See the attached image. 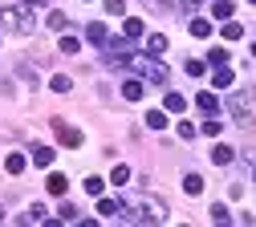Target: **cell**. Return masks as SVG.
I'll return each mask as SVG.
<instances>
[{
  "label": "cell",
  "mask_w": 256,
  "mask_h": 227,
  "mask_svg": "<svg viewBox=\"0 0 256 227\" xmlns=\"http://www.w3.org/2000/svg\"><path fill=\"white\" fill-rule=\"evenodd\" d=\"M122 219L130 223H167V203L154 195H138V199L122 203Z\"/></svg>",
  "instance_id": "obj_1"
},
{
  "label": "cell",
  "mask_w": 256,
  "mask_h": 227,
  "mask_svg": "<svg viewBox=\"0 0 256 227\" xmlns=\"http://www.w3.org/2000/svg\"><path fill=\"white\" fill-rule=\"evenodd\" d=\"M122 65H130V69H134L142 81H154V85H163V81H167V65L158 61V57H150V53H126Z\"/></svg>",
  "instance_id": "obj_2"
},
{
  "label": "cell",
  "mask_w": 256,
  "mask_h": 227,
  "mask_svg": "<svg viewBox=\"0 0 256 227\" xmlns=\"http://www.w3.org/2000/svg\"><path fill=\"white\" fill-rule=\"evenodd\" d=\"M37 20L28 16V8H0V32H16V37H33Z\"/></svg>",
  "instance_id": "obj_3"
},
{
  "label": "cell",
  "mask_w": 256,
  "mask_h": 227,
  "mask_svg": "<svg viewBox=\"0 0 256 227\" xmlns=\"http://www.w3.org/2000/svg\"><path fill=\"white\" fill-rule=\"evenodd\" d=\"M228 110L236 114V122H240V126H256V93H252V89L232 93V97H228Z\"/></svg>",
  "instance_id": "obj_4"
},
{
  "label": "cell",
  "mask_w": 256,
  "mask_h": 227,
  "mask_svg": "<svg viewBox=\"0 0 256 227\" xmlns=\"http://www.w3.org/2000/svg\"><path fill=\"white\" fill-rule=\"evenodd\" d=\"M53 130H57V138L61 146H82V130H74L66 118H53Z\"/></svg>",
  "instance_id": "obj_5"
},
{
  "label": "cell",
  "mask_w": 256,
  "mask_h": 227,
  "mask_svg": "<svg viewBox=\"0 0 256 227\" xmlns=\"http://www.w3.org/2000/svg\"><path fill=\"white\" fill-rule=\"evenodd\" d=\"M122 97H126V102H142V97H146L142 77H126V81H122Z\"/></svg>",
  "instance_id": "obj_6"
},
{
  "label": "cell",
  "mask_w": 256,
  "mask_h": 227,
  "mask_svg": "<svg viewBox=\"0 0 256 227\" xmlns=\"http://www.w3.org/2000/svg\"><path fill=\"white\" fill-rule=\"evenodd\" d=\"M187 28H191V37H196V41H208V37H212V20H208V16H191Z\"/></svg>",
  "instance_id": "obj_7"
},
{
  "label": "cell",
  "mask_w": 256,
  "mask_h": 227,
  "mask_svg": "<svg viewBox=\"0 0 256 227\" xmlns=\"http://www.w3.org/2000/svg\"><path fill=\"white\" fill-rule=\"evenodd\" d=\"M232 158H236V150H232L228 142H216V146H212V162H216V167H228Z\"/></svg>",
  "instance_id": "obj_8"
},
{
  "label": "cell",
  "mask_w": 256,
  "mask_h": 227,
  "mask_svg": "<svg viewBox=\"0 0 256 227\" xmlns=\"http://www.w3.org/2000/svg\"><path fill=\"white\" fill-rule=\"evenodd\" d=\"M98 215L102 219H122V203L118 199H102V195H98Z\"/></svg>",
  "instance_id": "obj_9"
},
{
  "label": "cell",
  "mask_w": 256,
  "mask_h": 227,
  "mask_svg": "<svg viewBox=\"0 0 256 227\" xmlns=\"http://www.w3.org/2000/svg\"><path fill=\"white\" fill-rule=\"evenodd\" d=\"M86 37H90L94 45H106V41H110V32H106L102 20H90V24H86Z\"/></svg>",
  "instance_id": "obj_10"
},
{
  "label": "cell",
  "mask_w": 256,
  "mask_h": 227,
  "mask_svg": "<svg viewBox=\"0 0 256 227\" xmlns=\"http://www.w3.org/2000/svg\"><path fill=\"white\" fill-rule=\"evenodd\" d=\"M122 32H126V41H138L142 32H146V24H142V16H126V24H122Z\"/></svg>",
  "instance_id": "obj_11"
},
{
  "label": "cell",
  "mask_w": 256,
  "mask_h": 227,
  "mask_svg": "<svg viewBox=\"0 0 256 227\" xmlns=\"http://www.w3.org/2000/svg\"><path fill=\"white\" fill-rule=\"evenodd\" d=\"M163 110H167V114H183V110H187V97H183V93H175V89H171V93H167V97H163Z\"/></svg>",
  "instance_id": "obj_12"
},
{
  "label": "cell",
  "mask_w": 256,
  "mask_h": 227,
  "mask_svg": "<svg viewBox=\"0 0 256 227\" xmlns=\"http://www.w3.org/2000/svg\"><path fill=\"white\" fill-rule=\"evenodd\" d=\"M53 146H33V154H28V162H37V167H53Z\"/></svg>",
  "instance_id": "obj_13"
},
{
  "label": "cell",
  "mask_w": 256,
  "mask_h": 227,
  "mask_svg": "<svg viewBox=\"0 0 256 227\" xmlns=\"http://www.w3.org/2000/svg\"><path fill=\"white\" fill-rule=\"evenodd\" d=\"M45 187H49V195H66V191H70V179L61 175V171H53V175L45 179Z\"/></svg>",
  "instance_id": "obj_14"
},
{
  "label": "cell",
  "mask_w": 256,
  "mask_h": 227,
  "mask_svg": "<svg viewBox=\"0 0 256 227\" xmlns=\"http://www.w3.org/2000/svg\"><path fill=\"white\" fill-rule=\"evenodd\" d=\"M146 53L150 57H163L167 53V37H163V32H150V37H146Z\"/></svg>",
  "instance_id": "obj_15"
},
{
  "label": "cell",
  "mask_w": 256,
  "mask_h": 227,
  "mask_svg": "<svg viewBox=\"0 0 256 227\" xmlns=\"http://www.w3.org/2000/svg\"><path fill=\"white\" fill-rule=\"evenodd\" d=\"M24 167H28V158H24V154H16V150L4 158V171H8V175H24Z\"/></svg>",
  "instance_id": "obj_16"
},
{
  "label": "cell",
  "mask_w": 256,
  "mask_h": 227,
  "mask_svg": "<svg viewBox=\"0 0 256 227\" xmlns=\"http://www.w3.org/2000/svg\"><path fill=\"white\" fill-rule=\"evenodd\" d=\"M196 106H200L204 114H216V110H220V102H216V93H212V89H204V93L196 97Z\"/></svg>",
  "instance_id": "obj_17"
},
{
  "label": "cell",
  "mask_w": 256,
  "mask_h": 227,
  "mask_svg": "<svg viewBox=\"0 0 256 227\" xmlns=\"http://www.w3.org/2000/svg\"><path fill=\"white\" fill-rule=\"evenodd\" d=\"M183 191H187V195H204V179H200L196 171H191V175H183Z\"/></svg>",
  "instance_id": "obj_18"
},
{
  "label": "cell",
  "mask_w": 256,
  "mask_h": 227,
  "mask_svg": "<svg viewBox=\"0 0 256 227\" xmlns=\"http://www.w3.org/2000/svg\"><path fill=\"white\" fill-rule=\"evenodd\" d=\"M49 89H53V93H70V89H74V81H70L66 73H53V77H49Z\"/></svg>",
  "instance_id": "obj_19"
},
{
  "label": "cell",
  "mask_w": 256,
  "mask_h": 227,
  "mask_svg": "<svg viewBox=\"0 0 256 227\" xmlns=\"http://www.w3.org/2000/svg\"><path fill=\"white\" fill-rule=\"evenodd\" d=\"M110 183H114V187H122V183H130V167H126V162H118V167L110 171Z\"/></svg>",
  "instance_id": "obj_20"
},
{
  "label": "cell",
  "mask_w": 256,
  "mask_h": 227,
  "mask_svg": "<svg viewBox=\"0 0 256 227\" xmlns=\"http://www.w3.org/2000/svg\"><path fill=\"white\" fill-rule=\"evenodd\" d=\"M146 126L150 130H167V110H150L146 114Z\"/></svg>",
  "instance_id": "obj_21"
},
{
  "label": "cell",
  "mask_w": 256,
  "mask_h": 227,
  "mask_svg": "<svg viewBox=\"0 0 256 227\" xmlns=\"http://www.w3.org/2000/svg\"><path fill=\"white\" fill-rule=\"evenodd\" d=\"M45 24H49V28H57V32H61V28H66V24H70V16H66V12H61V8H53V12H49V16H45Z\"/></svg>",
  "instance_id": "obj_22"
},
{
  "label": "cell",
  "mask_w": 256,
  "mask_h": 227,
  "mask_svg": "<svg viewBox=\"0 0 256 227\" xmlns=\"http://www.w3.org/2000/svg\"><path fill=\"white\" fill-rule=\"evenodd\" d=\"M57 49L66 53V57H78V53H82V41H78V37H61V45H57Z\"/></svg>",
  "instance_id": "obj_23"
},
{
  "label": "cell",
  "mask_w": 256,
  "mask_h": 227,
  "mask_svg": "<svg viewBox=\"0 0 256 227\" xmlns=\"http://www.w3.org/2000/svg\"><path fill=\"white\" fill-rule=\"evenodd\" d=\"M24 223H49V211H45L41 203H33V207H28V215H24Z\"/></svg>",
  "instance_id": "obj_24"
},
{
  "label": "cell",
  "mask_w": 256,
  "mask_h": 227,
  "mask_svg": "<svg viewBox=\"0 0 256 227\" xmlns=\"http://www.w3.org/2000/svg\"><path fill=\"white\" fill-rule=\"evenodd\" d=\"M208 215H212V223H232V211L224 207V203H212V211H208Z\"/></svg>",
  "instance_id": "obj_25"
},
{
  "label": "cell",
  "mask_w": 256,
  "mask_h": 227,
  "mask_svg": "<svg viewBox=\"0 0 256 227\" xmlns=\"http://www.w3.org/2000/svg\"><path fill=\"white\" fill-rule=\"evenodd\" d=\"M244 37V24L240 20H228V24H224V41H240Z\"/></svg>",
  "instance_id": "obj_26"
},
{
  "label": "cell",
  "mask_w": 256,
  "mask_h": 227,
  "mask_svg": "<svg viewBox=\"0 0 256 227\" xmlns=\"http://www.w3.org/2000/svg\"><path fill=\"white\" fill-rule=\"evenodd\" d=\"M212 85H232V69H228V65H216V77H212Z\"/></svg>",
  "instance_id": "obj_27"
},
{
  "label": "cell",
  "mask_w": 256,
  "mask_h": 227,
  "mask_svg": "<svg viewBox=\"0 0 256 227\" xmlns=\"http://www.w3.org/2000/svg\"><path fill=\"white\" fill-rule=\"evenodd\" d=\"M220 130H224V122H220V118H208V122L200 126V134H208V138H220Z\"/></svg>",
  "instance_id": "obj_28"
},
{
  "label": "cell",
  "mask_w": 256,
  "mask_h": 227,
  "mask_svg": "<svg viewBox=\"0 0 256 227\" xmlns=\"http://www.w3.org/2000/svg\"><path fill=\"white\" fill-rule=\"evenodd\" d=\"M102 187H106V179H98V175H90V179H86V195H94V199L102 195Z\"/></svg>",
  "instance_id": "obj_29"
},
{
  "label": "cell",
  "mask_w": 256,
  "mask_h": 227,
  "mask_svg": "<svg viewBox=\"0 0 256 227\" xmlns=\"http://www.w3.org/2000/svg\"><path fill=\"white\" fill-rule=\"evenodd\" d=\"M57 219H61V223H78V207H74V203H61Z\"/></svg>",
  "instance_id": "obj_30"
},
{
  "label": "cell",
  "mask_w": 256,
  "mask_h": 227,
  "mask_svg": "<svg viewBox=\"0 0 256 227\" xmlns=\"http://www.w3.org/2000/svg\"><path fill=\"white\" fill-rule=\"evenodd\" d=\"M212 16L228 20V16H232V4H228V0H216V4H212Z\"/></svg>",
  "instance_id": "obj_31"
},
{
  "label": "cell",
  "mask_w": 256,
  "mask_h": 227,
  "mask_svg": "<svg viewBox=\"0 0 256 227\" xmlns=\"http://www.w3.org/2000/svg\"><path fill=\"white\" fill-rule=\"evenodd\" d=\"M175 130H179V138H196L200 134V126H191V122H179Z\"/></svg>",
  "instance_id": "obj_32"
},
{
  "label": "cell",
  "mask_w": 256,
  "mask_h": 227,
  "mask_svg": "<svg viewBox=\"0 0 256 227\" xmlns=\"http://www.w3.org/2000/svg\"><path fill=\"white\" fill-rule=\"evenodd\" d=\"M106 12H110V16H122V12H126V0H106Z\"/></svg>",
  "instance_id": "obj_33"
},
{
  "label": "cell",
  "mask_w": 256,
  "mask_h": 227,
  "mask_svg": "<svg viewBox=\"0 0 256 227\" xmlns=\"http://www.w3.org/2000/svg\"><path fill=\"white\" fill-rule=\"evenodd\" d=\"M208 61H212V65H228V49H212Z\"/></svg>",
  "instance_id": "obj_34"
},
{
  "label": "cell",
  "mask_w": 256,
  "mask_h": 227,
  "mask_svg": "<svg viewBox=\"0 0 256 227\" xmlns=\"http://www.w3.org/2000/svg\"><path fill=\"white\" fill-rule=\"evenodd\" d=\"M183 69H187V73H191V77H204V61H196V57H191V61H187V65H183Z\"/></svg>",
  "instance_id": "obj_35"
},
{
  "label": "cell",
  "mask_w": 256,
  "mask_h": 227,
  "mask_svg": "<svg viewBox=\"0 0 256 227\" xmlns=\"http://www.w3.org/2000/svg\"><path fill=\"white\" fill-rule=\"evenodd\" d=\"M20 4H28V8H45L49 0H20Z\"/></svg>",
  "instance_id": "obj_36"
},
{
  "label": "cell",
  "mask_w": 256,
  "mask_h": 227,
  "mask_svg": "<svg viewBox=\"0 0 256 227\" xmlns=\"http://www.w3.org/2000/svg\"><path fill=\"white\" fill-rule=\"evenodd\" d=\"M196 4H204V0H183V8L191 12V8H196Z\"/></svg>",
  "instance_id": "obj_37"
},
{
  "label": "cell",
  "mask_w": 256,
  "mask_h": 227,
  "mask_svg": "<svg viewBox=\"0 0 256 227\" xmlns=\"http://www.w3.org/2000/svg\"><path fill=\"white\" fill-rule=\"evenodd\" d=\"M252 57H256V41H252Z\"/></svg>",
  "instance_id": "obj_38"
},
{
  "label": "cell",
  "mask_w": 256,
  "mask_h": 227,
  "mask_svg": "<svg viewBox=\"0 0 256 227\" xmlns=\"http://www.w3.org/2000/svg\"><path fill=\"white\" fill-rule=\"evenodd\" d=\"M0 219H4V207H0Z\"/></svg>",
  "instance_id": "obj_39"
},
{
  "label": "cell",
  "mask_w": 256,
  "mask_h": 227,
  "mask_svg": "<svg viewBox=\"0 0 256 227\" xmlns=\"http://www.w3.org/2000/svg\"><path fill=\"white\" fill-rule=\"evenodd\" d=\"M248 4H256V0H248Z\"/></svg>",
  "instance_id": "obj_40"
}]
</instances>
